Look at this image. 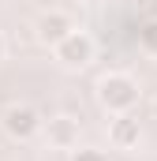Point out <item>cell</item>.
Segmentation results:
<instances>
[{"instance_id":"obj_1","label":"cell","mask_w":157,"mask_h":161,"mask_svg":"<svg viewBox=\"0 0 157 161\" xmlns=\"http://www.w3.org/2000/svg\"><path fill=\"white\" fill-rule=\"evenodd\" d=\"M138 97H142L138 82L131 79V75H123V71H109L105 79L97 82V101H101V109L112 113V116H127V113L138 105Z\"/></svg>"},{"instance_id":"obj_2","label":"cell","mask_w":157,"mask_h":161,"mask_svg":"<svg viewBox=\"0 0 157 161\" xmlns=\"http://www.w3.org/2000/svg\"><path fill=\"white\" fill-rule=\"evenodd\" d=\"M52 53H56V60H60L68 71H82V68L94 60V38H90V34H82V30L75 26V30L60 41V45H52Z\"/></svg>"},{"instance_id":"obj_3","label":"cell","mask_w":157,"mask_h":161,"mask_svg":"<svg viewBox=\"0 0 157 161\" xmlns=\"http://www.w3.org/2000/svg\"><path fill=\"white\" fill-rule=\"evenodd\" d=\"M41 116L38 109H30V105H11L8 113H4V131L15 139V142H30V139H38L41 135Z\"/></svg>"},{"instance_id":"obj_4","label":"cell","mask_w":157,"mask_h":161,"mask_svg":"<svg viewBox=\"0 0 157 161\" xmlns=\"http://www.w3.org/2000/svg\"><path fill=\"white\" fill-rule=\"evenodd\" d=\"M34 30H38V41H41V45L52 49V45H60V41L75 30V23H71V15H64V11H45Z\"/></svg>"},{"instance_id":"obj_5","label":"cell","mask_w":157,"mask_h":161,"mask_svg":"<svg viewBox=\"0 0 157 161\" xmlns=\"http://www.w3.org/2000/svg\"><path fill=\"white\" fill-rule=\"evenodd\" d=\"M41 131L49 135V142L56 146V150H75L78 146V120L75 116H52L49 124H41Z\"/></svg>"},{"instance_id":"obj_6","label":"cell","mask_w":157,"mask_h":161,"mask_svg":"<svg viewBox=\"0 0 157 161\" xmlns=\"http://www.w3.org/2000/svg\"><path fill=\"white\" fill-rule=\"evenodd\" d=\"M109 139H112V146H120V150H131V146L142 142V127H138V120H131V113H127V116H116L112 120Z\"/></svg>"},{"instance_id":"obj_7","label":"cell","mask_w":157,"mask_h":161,"mask_svg":"<svg viewBox=\"0 0 157 161\" xmlns=\"http://www.w3.org/2000/svg\"><path fill=\"white\" fill-rule=\"evenodd\" d=\"M138 45H142L150 56H157V19H150V23H138Z\"/></svg>"},{"instance_id":"obj_8","label":"cell","mask_w":157,"mask_h":161,"mask_svg":"<svg viewBox=\"0 0 157 161\" xmlns=\"http://www.w3.org/2000/svg\"><path fill=\"white\" fill-rule=\"evenodd\" d=\"M135 11H138V23H150L157 19V0H135Z\"/></svg>"},{"instance_id":"obj_9","label":"cell","mask_w":157,"mask_h":161,"mask_svg":"<svg viewBox=\"0 0 157 161\" xmlns=\"http://www.w3.org/2000/svg\"><path fill=\"white\" fill-rule=\"evenodd\" d=\"M71 161H109L101 150H90V146H75L71 150Z\"/></svg>"},{"instance_id":"obj_10","label":"cell","mask_w":157,"mask_h":161,"mask_svg":"<svg viewBox=\"0 0 157 161\" xmlns=\"http://www.w3.org/2000/svg\"><path fill=\"white\" fill-rule=\"evenodd\" d=\"M4 53H8V41H4V34H0V60H4Z\"/></svg>"},{"instance_id":"obj_11","label":"cell","mask_w":157,"mask_h":161,"mask_svg":"<svg viewBox=\"0 0 157 161\" xmlns=\"http://www.w3.org/2000/svg\"><path fill=\"white\" fill-rule=\"evenodd\" d=\"M154 120H157V97H154Z\"/></svg>"}]
</instances>
